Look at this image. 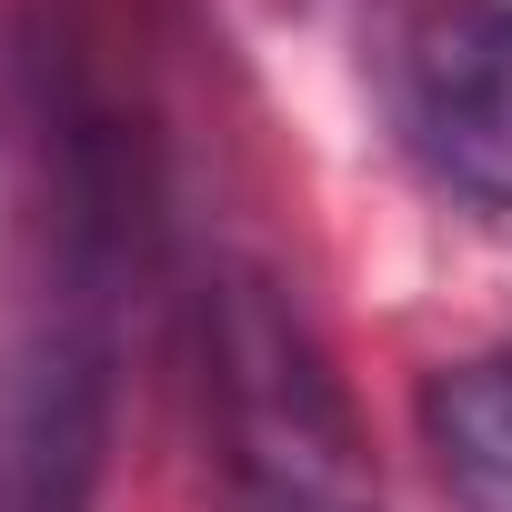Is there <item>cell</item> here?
I'll list each match as a JSON object with an SVG mask.
<instances>
[{"label":"cell","mask_w":512,"mask_h":512,"mask_svg":"<svg viewBox=\"0 0 512 512\" xmlns=\"http://www.w3.org/2000/svg\"><path fill=\"white\" fill-rule=\"evenodd\" d=\"M151 131L91 0L0 21V512H101Z\"/></svg>","instance_id":"1"},{"label":"cell","mask_w":512,"mask_h":512,"mask_svg":"<svg viewBox=\"0 0 512 512\" xmlns=\"http://www.w3.org/2000/svg\"><path fill=\"white\" fill-rule=\"evenodd\" d=\"M201 512H382L362 412L272 262H211L191 292Z\"/></svg>","instance_id":"2"},{"label":"cell","mask_w":512,"mask_h":512,"mask_svg":"<svg viewBox=\"0 0 512 512\" xmlns=\"http://www.w3.org/2000/svg\"><path fill=\"white\" fill-rule=\"evenodd\" d=\"M392 101L412 161L482 221H512V0H432L402 31Z\"/></svg>","instance_id":"3"},{"label":"cell","mask_w":512,"mask_h":512,"mask_svg":"<svg viewBox=\"0 0 512 512\" xmlns=\"http://www.w3.org/2000/svg\"><path fill=\"white\" fill-rule=\"evenodd\" d=\"M422 452L462 512H512V352H462L422 382Z\"/></svg>","instance_id":"4"}]
</instances>
